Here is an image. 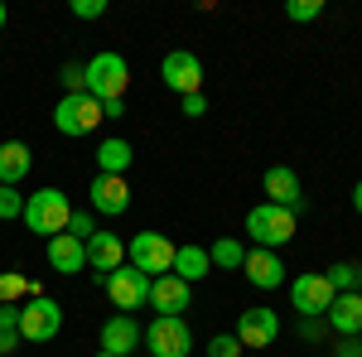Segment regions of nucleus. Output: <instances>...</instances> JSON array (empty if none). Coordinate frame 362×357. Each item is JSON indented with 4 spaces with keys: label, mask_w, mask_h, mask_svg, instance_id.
Instances as JSON below:
<instances>
[{
    "label": "nucleus",
    "mask_w": 362,
    "mask_h": 357,
    "mask_svg": "<svg viewBox=\"0 0 362 357\" xmlns=\"http://www.w3.org/2000/svg\"><path fill=\"white\" fill-rule=\"evenodd\" d=\"M49 266H54L58 275H78V271L87 266V242L68 237V232L49 237Z\"/></svg>",
    "instance_id": "obj_19"
},
{
    "label": "nucleus",
    "mask_w": 362,
    "mask_h": 357,
    "mask_svg": "<svg viewBox=\"0 0 362 357\" xmlns=\"http://www.w3.org/2000/svg\"><path fill=\"white\" fill-rule=\"evenodd\" d=\"M87 193H92V208L107 213V218H121V213L131 208V189H126V179H116V174H97V179L87 184Z\"/></svg>",
    "instance_id": "obj_15"
},
{
    "label": "nucleus",
    "mask_w": 362,
    "mask_h": 357,
    "mask_svg": "<svg viewBox=\"0 0 362 357\" xmlns=\"http://www.w3.org/2000/svg\"><path fill=\"white\" fill-rule=\"evenodd\" d=\"M102 121H107V116H102V102H97L92 92H68V97L54 107L58 136H92Z\"/></svg>",
    "instance_id": "obj_5"
},
{
    "label": "nucleus",
    "mask_w": 362,
    "mask_h": 357,
    "mask_svg": "<svg viewBox=\"0 0 362 357\" xmlns=\"http://www.w3.org/2000/svg\"><path fill=\"white\" fill-rule=\"evenodd\" d=\"M25 338H20V309L15 304H0V357L15 353Z\"/></svg>",
    "instance_id": "obj_24"
},
{
    "label": "nucleus",
    "mask_w": 362,
    "mask_h": 357,
    "mask_svg": "<svg viewBox=\"0 0 362 357\" xmlns=\"http://www.w3.org/2000/svg\"><path fill=\"white\" fill-rule=\"evenodd\" d=\"M25 218V193H15L10 184H0V222Z\"/></svg>",
    "instance_id": "obj_27"
},
{
    "label": "nucleus",
    "mask_w": 362,
    "mask_h": 357,
    "mask_svg": "<svg viewBox=\"0 0 362 357\" xmlns=\"http://www.w3.org/2000/svg\"><path fill=\"white\" fill-rule=\"evenodd\" d=\"M5 20H10V15H5V5H0V29H5Z\"/></svg>",
    "instance_id": "obj_37"
},
{
    "label": "nucleus",
    "mask_w": 362,
    "mask_h": 357,
    "mask_svg": "<svg viewBox=\"0 0 362 357\" xmlns=\"http://www.w3.org/2000/svg\"><path fill=\"white\" fill-rule=\"evenodd\" d=\"M68 218H73V203L63 189H39V193H25V227L39 232V237H58L68 232Z\"/></svg>",
    "instance_id": "obj_1"
},
{
    "label": "nucleus",
    "mask_w": 362,
    "mask_h": 357,
    "mask_svg": "<svg viewBox=\"0 0 362 357\" xmlns=\"http://www.w3.org/2000/svg\"><path fill=\"white\" fill-rule=\"evenodd\" d=\"M63 87H68V92H87V78H83L78 63H63Z\"/></svg>",
    "instance_id": "obj_32"
},
{
    "label": "nucleus",
    "mask_w": 362,
    "mask_h": 357,
    "mask_svg": "<svg viewBox=\"0 0 362 357\" xmlns=\"http://www.w3.org/2000/svg\"><path fill=\"white\" fill-rule=\"evenodd\" d=\"M208 256H213V266H223V271H237V266L247 261V247H242L237 237H223V242H213V247H208Z\"/></svg>",
    "instance_id": "obj_25"
},
{
    "label": "nucleus",
    "mask_w": 362,
    "mask_h": 357,
    "mask_svg": "<svg viewBox=\"0 0 362 357\" xmlns=\"http://www.w3.org/2000/svg\"><path fill=\"white\" fill-rule=\"evenodd\" d=\"M160 78H165L169 92H179V97H194L198 87H203V63H198L194 49H169L165 63H160Z\"/></svg>",
    "instance_id": "obj_9"
},
{
    "label": "nucleus",
    "mask_w": 362,
    "mask_h": 357,
    "mask_svg": "<svg viewBox=\"0 0 362 357\" xmlns=\"http://www.w3.org/2000/svg\"><path fill=\"white\" fill-rule=\"evenodd\" d=\"M353 208L362 213V179H358V189H353Z\"/></svg>",
    "instance_id": "obj_36"
},
{
    "label": "nucleus",
    "mask_w": 362,
    "mask_h": 357,
    "mask_svg": "<svg viewBox=\"0 0 362 357\" xmlns=\"http://www.w3.org/2000/svg\"><path fill=\"white\" fill-rule=\"evenodd\" d=\"M68 237L92 242V237H97V222H92V213H78V208H73V218H68Z\"/></svg>",
    "instance_id": "obj_29"
},
{
    "label": "nucleus",
    "mask_w": 362,
    "mask_h": 357,
    "mask_svg": "<svg viewBox=\"0 0 362 357\" xmlns=\"http://www.w3.org/2000/svg\"><path fill=\"white\" fill-rule=\"evenodd\" d=\"M63 329V309L49 295H34L29 304H20V338L25 343H49Z\"/></svg>",
    "instance_id": "obj_6"
},
{
    "label": "nucleus",
    "mask_w": 362,
    "mask_h": 357,
    "mask_svg": "<svg viewBox=\"0 0 362 357\" xmlns=\"http://www.w3.org/2000/svg\"><path fill=\"white\" fill-rule=\"evenodd\" d=\"M334 285H329V275H295L290 280V304L300 309V319H324L329 314V304H334Z\"/></svg>",
    "instance_id": "obj_8"
},
{
    "label": "nucleus",
    "mask_w": 362,
    "mask_h": 357,
    "mask_svg": "<svg viewBox=\"0 0 362 357\" xmlns=\"http://www.w3.org/2000/svg\"><path fill=\"white\" fill-rule=\"evenodd\" d=\"M107 295H112V304L126 314V309H145V300H150V275H140L136 266H121V271H112L107 280Z\"/></svg>",
    "instance_id": "obj_10"
},
{
    "label": "nucleus",
    "mask_w": 362,
    "mask_h": 357,
    "mask_svg": "<svg viewBox=\"0 0 362 357\" xmlns=\"http://www.w3.org/2000/svg\"><path fill=\"white\" fill-rule=\"evenodd\" d=\"M208 357H242L237 333H218V338H208Z\"/></svg>",
    "instance_id": "obj_30"
},
{
    "label": "nucleus",
    "mask_w": 362,
    "mask_h": 357,
    "mask_svg": "<svg viewBox=\"0 0 362 357\" xmlns=\"http://www.w3.org/2000/svg\"><path fill=\"white\" fill-rule=\"evenodd\" d=\"M29 165H34V155H29L25 140H0V184H20L29 174Z\"/></svg>",
    "instance_id": "obj_20"
},
{
    "label": "nucleus",
    "mask_w": 362,
    "mask_h": 357,
    "mask_svg": "<svg viewBox=\"0 0 362 357\" xmlns=\"http://www.w3.org/2000/svg\"><path fill=\"white\" fill-rule=\"evenodd\" d=\"M126 266H136L140 275H169L174 271V242H169L165 232H136L131 242H126Z\"/></svg>",
    "instance_id": "obj_4"
},
{
    "label": "nucleus",
    "mask_w": 362,
    "mask_h": 357,
    "mask_svg": "<svg viewBox=\"0 0 362 357\" xmlns=\"http://www.w3.org/2000/svg\"><path fill=\"white\" fill-rule=\"evenodd\" d=\"M324 329H329L324 319H300V338H305V343H314V338H324Z\"/></svg>",
    "instance_id": "obj_33"
},
{
    "label": "nucleus",
    "mask_w": 362,
    "mask_h": 357,
    "mask_svg": "<svg viewBox=\"0 0 362 357\" xmlns=\"http://www.w3.org/2000/svg\"><path fill=\"white\" fill-rule=\"evenodd\" d=\"M145 353L150 357H189L194 353V333H189V324L184 319H160L155 314V324L145 329Z\"/></svg>",
    "instance_id": "obj_7"
},
{
    "label": "nucleus",
    "mask_w": 362,
    "mask_h": 357,
    "mask_svg": "<svg viewBox=\"0 0 362 357\" xmlns=\"http://www.w3.org/2000/svg\"><path fill=\"white\" fill-rule=\"evenodd\" d=\"M324 324L338 333V338H358L362 333V295H334Z\"/></svg>",
    "instance_id": "obj_18"
},
{
    "label": "nucleus",
    "mask_w": 362,
    "mask_h": 357,
    "mask_svg": "<svg viewBox=\"0 0 362 357\" xmlns=\"http://www.w3.org/2000/svg\"><path fill=\"white\" fill-rule=\"evenodd\" d=\"M324 275H329V285H334L338 295H362V266L358 261H338Z\"/></svg>",
    "instance_id": "obj_23"
},
{
    "label": "nucleus",
    "mask_w": 362,
    "mask_h": 357,
    "mask_svg": "<svg viewBox=\"0 0 362 357\" xmlns=\"http://www.w3.org/2000/svg\"><path fill=\"white\" fill-rule=\"evenodd\" d=\"M97 357H112V353H97Z\"/></svg>",
    "instance_id": "obj_38"
},
{
    "label": "nucleus",
    "mask_w": 362,
    "mask_h": 357,
    "mask_svg": "<svg viewBox=\"0 0 362 357\" xmlns=\"http://www.w3.org/2000/svg\"><path fill=\"white\" fill-rule=\"evenodd\" d=\"M261 189H266V203H276V208H300L305 203V189H300V174L285 165H271L266 174H261Z\"/></svg>",
    "instance_id": "obj_12"
},
{
    "label": "nucleus",
    "mask_w": 362,
    "mask_h": 357,
    "mask_svg": "<svg viewBox=\"0 0 362 357\" xmlns=\"http://www.w3.org/2000/svg\"><path fill=\"white\" fill-rule=\"evenodd\" d=\"M20 295H29V280L20 271H0V304H15Z\"/></svg>",
    "instance_id": "obj_26"
},
{
    "label": "nucleus",
    "mask_w": 362,
    "mask_h": 357,
    "mask_svg": "<svg viewBox=\"0 0 362 357\" xmlns=\"http://www.w3.org/2000/svg\"><path fill=\"white\" fill-rule=\"evenodd\" d=\"M73 15H78V20H102L107 5H102V0H73Z\"/></svg>",
    "instance_id": "obj_31"
},
{
    "label": "nucleus",
    "mask_w": 362,
    "mask_h": 357,
    "mask_svg": "<svg viewBox=\"0 0 362 357\" xmlns=\"http://www.w3.org/2000/svg\"><path fill=\"white\" fill-rule=\"evenodd\" d=\"M276 333H280L276 309H242V319H237V343L242 348H271Z\"/></svg>",
    "instance_id": "obj_13"
},
{
    "label": "nucleus",
    "mask_w": 362,
    "mask_h": 357,
    "mask_svg": "<svg viewBox=\"0 0 362 357\" xmlns=\"http://www.w3.org/2000/svg\"><path fill=\"white\" fill-rule=\"evenodd\" d=\"M131 145L126 140H102L97 145V174H116V179H126V169H131Z\"/></svg>",
    "instance_id": "obj_22"
},
{
    "label": "nucleus",
    "mask_w": 362,
    "mask_h": 357,
    "mask_svg": "<svg viewBox=\"0 0 362 357\" xmlns=\"http://www.w3.org/2000/svg\"><path fill=\"white\" fill-rule=\"evenodd\" d=\"M247 237L261 251L285 247V242H295V213L290 208H276V203H256L247 213Z\"/></svg>",
    "instance_id": "obj_2"
},
{
    "label": "nucleus",
    "mask_w": 362,
    "mask_h": 357,
    "mask_svg": "<svg viewBox=\"0 0 362 357\" xmlns=\"http://www.w3.org/2000/svg\"><path fill=\"white\" fill-rule=\"evenodd\" d=\"M83 78H87V92H92L97 102H121V97H126V83H131V63L107 49V54H97L83 68Z\"/></svg>",
    "instance_id": "obj_3"
},
{
    "label": "nucleus",
    "mask_w": 362,
    "mask_h": 357,
    "mask_svg": "<svg viewBox=\"0 0 362 357\" xmlns=\"http://www.w3.org/2000/svg\"><path fill=\"white\" fill-rule=\"evenodd\" d=\"M140 338H145V329H140L131 314H112L107 324H102V353L112 357H131L140 348Z\"/></svg>",
    "instance_id": "obj_14"
},
{
    "label": "nucleus",
    "mask_w": 362,
    "mask_h": 357,
    "mask_svg": "<svg viewBox=\"0 0 362 357\" xmlns=\"http://www.w3.org/2000/svg\"><path fill=\"white\" fill-rule=\"evenodd\" d=\"M242 271H247V280L256 285V290H280L285 285V266H280L276 251H247V261H242Z\"/></svg>",
    "instance_id": "obj_17"
},
{
    "label": "nucleus",
    "mask_w": 362,
    "mask_h": 357,
    "mask_svg": "<svg viewBox=\"0 0 362 357\" xmlns=\"http://www.w3.org/2000/svg\"><path fill=\"white\" fill-rule=\"evenodd\" d=\"M213 271V256H208V247H174V271L169 275H179L184 285H194V280H203V275Z\"/></svg>",
    "instance_id": "obj_21"
},
{
    "label": "nucleus",
    "mask_w": 362,
    "mask_h": 357,
    "mask_svg": "<svg viewBox=\"0 0 362 357\" xmlns=\"http://www.w3.org/2000/svg\"><path fill=\"white\" fill-rule=\"evenodd\" d=\"M87 266L107 280L112 271H121V266H126V242H121L116 232H97V237L87 242Z\"/></svg>",
    "instance_id": "obj_16"
},
{
    "label": "nucleus",
    "mask_w": 362,
    "mask_h": 357,
    "mask_svg": "<svg viewBox=\"0 0 362 357\" xmlns=\"http://www.w3.org/2000/svg\"><path fill=\"white\" fill-rule=\"evenodd\" d=\"M150 309L160 314V319H184V309L194 304V295H189V285L179 280V275H155L150 280Z\"/></svg>",
    "instance_id": "obj_11"
},
{
    "label": "nucleus",
    "mask_w": 362,
    "mask_h": 357,
    "mask_svg": "<svg viewBox=\"0 0 362 357\" xmlns=\"http://www.w3.org/2000/svg\"><path fill=\"white\" fill-rule=\"evenodd\" d=\"M179 107H184V116H203V111H208V97H203V92H194V97H184Z\"/></svg>",
    "instance_id": "obj_34"
},
{
    "label": "nucleus",
    "mask_w": 362,
    "mask_h": 357,
    "mask_svg": "<svg viewBox=\"0 0 362 357\" xmlns=\"http://www.w3.org/2000/svg\"><path fill=\"white\" fill-rule=\"evenodd\" d=\"M285 15H290V20H300V25H309V20H319V15H324V0H290V5H285Z\"/></svg>",
    "instance_id": "obj_28"
},
{
    "label": "nucleus",
    "mask_w": 362,
    "mask_h": 357,
    "mask_svg": "<svg viewBox=\"0 0 362 357\" xmlns=\"http://www.w3.org/2000/svg\"><path fill=\"white\" fill-rule=\"evenodd\" d=\"M338 357H362V333L358 338H343V343H338Z\"/></svg>",
    "instance_id": "obj_35"
}]
</instances>
